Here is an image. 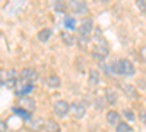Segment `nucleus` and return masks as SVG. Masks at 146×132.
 <instances>
[{
    "label": "nucleus",
    "instance_id": "10",
    "mask_svg": "<svg viewBox=\"0 0 146 132\" xmlns=\"http://www.w3.org/2000/svg\"><path fill=\"white\" fill-rule=\"evenodd\" d=\"M19 107H22V109H25L28 112H32L35 109V100L32 97H29V95H25V97H21L19 98Z\"/></svg>",
    "mask_w": 146,
    "mask_h": 132
},
{
    "label": "nucleus",
    "instance_id": "11",
    "mask_svg": "<svg viewBox=\"0 0 146 132\" xmlns=\"http://www.w3.org/2000/svg\"><path fill=\"white\" fill-rule=\"evenodd\" d=\"M44 131L45 132H60V125L54 121V119H47L44 122Z\"/></svg>",
    "mask_w": 146,
    "mask_h": 132
},
{
    "label": "nucleus",
    "instance_id": "2",
    "mask_svg": "<svg viewBox=\"0 0 146 132\" xmlns=\"http://www.w3.org/2000/svg\"><path fill=\"white\" fill-rule=\"evenodd\" d=\"M135 72H136V69L129 59H117L115 60V75L133 76Z\"/></svg>",
    "mask_w": 146,
    "mask_h": 132
},
{
    "label": "nucleus",
    "instance_id": "20",
    "mask_svg": "<svg viewBox=\"0 0 146 132\" xmlns=\"http://www.w3.org/2000/svg\"><path fill=\"white\" fill-rule=\"evenodd\" d=\"M123 117L126 119V121H129V122H135L136 115H135V112H133L131 109H123Z\"/></svg>",
    "mask_w": 146,
    "mask_h": 132
},
{
    "label": "nucleus",
    "instance_id": "24",
    "mask_svg": "<svg viewBox=\"0 0 146 132\" xmlns=\"http://www.w3.org/2000/svg\"><path fill=\"white\" fill-rule=\"evenodd\" d=\"M139 119L142 121V123H143V125H146V109L140 110V113H139Z\"/></svg>",
    "mask_w": 146,
    "mask_h": 132
},
{
    "label": "nucleus",
    "instance_id": "8",
    "mask_svg": "<svg viewBox=\"0 0 146 132\" xmlns=\"http://www.w3.org/2000/svg\"><path fill=\"white\" fill-rule=\"evenodd\" d=\"M70 113L73 115L75 119H82L86 113V107H85L83 103H73L70 104Z\"/></svg>",
    "mask_w": 146,
    "mask_h": 132
},
{
    "label": "nucleus",
    "instance_id": "21",
    "mask_svg": "<svg viewBox=\"0 0 146 132\" xmlns=\"http://www.w3.org/2000/svg\"><path fill=\"white\" fill-rule=\"evenodd\" d=\"M107 101H108L110 104H115V103H117V95H115V92L107 91Z\"/></svg>",
    "mask_w": 146,
    "mask_h": 132
},
{
    "label": "nucleus",
    "instance_id": "4",
    "mask_svg": "<svg viewBox=\"0 0 146 132\" xmlns=\"http://www.w3.org/2000/svg\"><path fill=\"white\" fill-rule=\"evenodd\" d=\"M70 112V104L66 100H58L54 103V113L58 117H64Z\"/></svg>",
    "mask_w": 146,
    "mask_h": 132
},
{
    "label": "nucleus",
    "instance_id": "1",
    "mask_svg": "<svg viewBox=\"0 0 146 132\" xmlns=\"http://www.w3.org/2000/svg\"><path fill=\"white\" fill-rule=\"evenodd\" d=\"M94 31V21L92 18H83L80 25L78 27V41L80 44H85L86 41H89V37L92 35Z\"/></svg>",
    "mask_w": 146,
    "mask_h": 132
},
{
    "label": "nucleus",
    "instance_id": "13",
    "mask_svg": "<svg viewBox=\"0 0 146 132\" xmlns=\"http://www.w3.org/2000/svg\"><path fill=\"white\" fill-rule=\"evenodd\" d=\"M51 35H53V29L51 28H42L40 32H38V40L41 41V43H47L48 40L51 38Z\"/></svg>",
    "mask_w": 146,
    "mask_h": 132
},
{
    "label": "nucleus",
    "instance_id": "22",
    "mask_svg": "<svg viewBox=\"0 0 146 132\" xmlns=\"http://www.w3.org/2000/svg\"><path fill=\"white\" fill-rule=\"evenodd\" d=\"M54 9H56L57 12H64V10H66V6H64L63 3H60V2H56V3H54Z\"/></svg>",
    "mask_w": 146,
    "mask_h": 132
},
{
    "label": "nucleus",
    "instance_id": "5",
    "mask_svg": "<svg viewBox=\"0 0 146 132\" xmlns=\"http://www.w3.org/2000/svg\"><path fill=\"white\" fill-rule=\"evenodd\" d=\"M92 56L100 63H102L105 59H107V56H108V47H107V44H98V46H95V49L92 52Z\"/></svg>",
    "mask_w": 146,
    "mask_h": 132
},
{
    "label": "nucleus",
    "instance_id": "16",
    "mask_svg": "<svg viewBox=\"0 0 146 132\" xmlns=\"http://www.w3.org/2000/svg\"><path fill=\"white\" fill-rule=\"evenodd\" d=\"M13 113H16V115H19L23 121H31V112H28V110H25V109H22V107H13Z\"/></svg>",
    "mask_w": 146,
    "mask_h": 132
},
{
    "label": "nucleus",
    "instance_id": "25",
    "mask_svg": "<svg viewBox=\"0 0 146 132\" xmlns=\"http://www.w3.org/2000/svg\"><path fill=\"white\" fill-rule=\"evenodd\" d=\"M0 126H2V131H0V132H6V122L5 121H2V122H0Z\"/></svg>",
    "mask_w": 146,
    "mask_h": 132
},
{
    "label": "nucleus",
    "instance_id": "19",
    "mask_svg": "<svg viewBox=\"0 0 146 132\" xmlns=\"http://www.w3.org/2000/svg\"><path fill=\"white\" fill-rule=\"evenodd\" d=\"M64 27L69 29H75L76 28V18L73 16H64Z\"/></svg>",
    "mask_w": 146,
    "mask_h": 132
},
{
    "label": "nucleus",
    "instance_id": "9",
    "mask_svg": "<svg viewBox=\"0 0 146 132\" xmlns=\"http://www.w3.org/2000/svg\"><path fill=\"white\" fill-rule=\"evenodd\" d=\"M105 119H107V123L111 126H117L120 122H123L121 121V115L117 110H108L105 115Z\"/></svg>",
    "mask_w": 146,
    "mask_h": 132
},
{
    "label": "nucleus",
    "instance_id": "7",
    "mask_svg": "<svg viewBox=\"0 0 146 132\" xmlns=\"http://www.w3.org/2000/svg\"><path fill=\"white\" fill-rule=\"evenodd\" d=\"M34 90V84L29 82H23V81H18L16 85V94L19 97H25V95H29V92Z\"/></svg>",
    "mask_w": 146,
    "mask_h": 132
},
{
    "label": "nucleus",
    "instance_id": "12",
    "mask_svg": "<svg viewBox=\"0 0 146 132\" xmlns=\"http://www.w3.org/2000/svg\"><path fill=\"white\" fill-rule=\"evenodd\" d=\"M101 81V76H100V72L96 70V69H91L89 70V76H88V82H89V85L95 87V85H98Z\"/></svg>",
    "mask_w": 146,
    "mask_h": 132
},
{
    "label": "nucleus",
    "instance_id": "23",
    "mask_svg": "<svg viewBox=\"0 0 146 132\" xmlns=\"http://www.w3.org/2000/svg\"><path fill=\"white\" fill-rule=\"evenodd\" d=\"M137 7L143 12V13H146V2H143V0H139V2H136Z\"/></svg>",
    "mask_w": 146,
    "mask_h": 132
},
{
    "label": "nucleus",
    "instance_id": "3",
    "mask_svg": "<svg viewBox=\"0 0 146 132\" xmlns=\"http://www.w3.org/2000/svg\"><path fill=\"white\" fill-rule=\"evenodd\" d=\"M36 79H38V72H36L35 69H32V68H23L21 70V81L34 84Z\"/></svg>",
    "mask_w": 146,
    "mask_h": 132
},
{
    "label": "nucleus",
    "instance_id": "17",
    "mask_svg": "<svg viewBox=\"0 0 146 132\" xmlns=\"http://www.w3.org/2000/svg\"><path fill=\"white\" fill-rule=\"evenodd\" d=\"M62 40H63L67 46H73V44L78 41V38H76V37H73L70 32H62Z\"/></svg>",
    "mask_w": 146,
    "mask_h": 132
},
{
    "label": "nucleus",
    "instance_id": "6",
    "mask_svg": "<svg viewBox=\"0 0 146 132\" xmlns=\"http://www.w3.org/2000/svg\"><path fill=\"white\" fill-rule=\"evenodd\" d=\"M69 9L73 13H78V15L88 13V5L85 2H75V0H72V2H69Z\"/></svg>",
    "mask_w": 146,
    "mask_h": 132
},
{
    "label": "nucleus",
    "instance_id": "14",
    "mask_svg": "<svg viewBox=\"0 0 146 132\" xmlns=\"http://www.w3.org/2000/svg\"><path fill=\"white\" fill-rule=\"evenodd\" d=\"M123 91L126 92L127 97H130V98H137V91H136V88L133 87L131 84H124V85H123Z\"/></svg>",
    "mask_w": 146,
    "mask_h": 132
},
{
    "label": "nucleus",
    "instance_id": "18",
    "mask_svg": "<svg viewBox=\"0 0 146 132\" xmlns=\"http://www.w3.org/2000/svg\"><path fill=\"white\" fill-rule=\"evenodd\" d=\"M131 131H133V128L127 122H120L115 126V132H131Z\"/></svg>",
    "mask_w": 146,
    "mask_h": 132
},
{
    "label": "nucleus",
    "instance_id": "15",
    "mask_svg": "<svg viewBox=\"0 0 146 132\" xmlns=\"http://www.w3.org/2000/svg\"><path fill=\"white\" fill-rule=\"evenodd\" d=\"M47 84H48V87H51V88H58L62 85V79L57 75H50L47 78Z\"/></svg>",
    "mask_w": 146,
    "mask_h": 132
}]
</instances>
